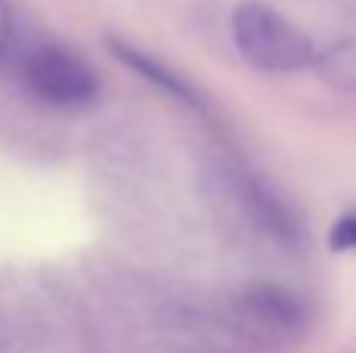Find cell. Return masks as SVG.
I'll list each match as a JSON object with an SVG mask.
<instances>
[{"label":"cell","instance_id":"7","mask_svg":"<svg viewBox=\"0 0 356 353\" xmlns=\"http://www.w3.org/2000/svg\"><path fill=\"white\" fill-rule=\"evenodd\" d=\"M10 35H13V16H10L6 0H0V54H3L6 44H10Z\"/></svg>","mask_w":356,"mask_h":353},{"label":"cell","instance_id":"4","mask_svg":"<svg viewBox=\"0 0 356 353\" xmlns=\"http://www.w3.org/2000/svg\"><path fill=\"white\" fill-rule=\"evenodd\" d=\"M247 313H250L257 322H266V325H275L278 331L284 329H294L297 322H300V306H297V300L291 297V294H284L282 288H253L250 294H247L244 300Z\"/></svg>","mask_w":356,"mask_h":353},{"label":"cell","instance_id":"3","mask_svg":"<svg viewBox=\"0 0 356 353\" xmlns=\"http://www.w3.org/2000/svg\"><path fill=\"white\" fill-rule=\"evenodd\" d=\"M106 44H110V50L125 63V66L131 69V72L144 75L147 81H154L156 88H163V91L172 94V97L184 100L188 106H197V110L203 106V100H200V94L194 91V85H191L188 79H181L178 72H172L166 63L154 60L150 54H144V50L131 47V44H125V41H119V38H106Z\"/></svg>","mask_w":356,"mask_h":353},{"label":"cell","instance_id":"6","mask_svg":"<svg viewBox=\"0 0 356 353\" xmlns=\"http://www.w3.org/2000/svg\"><path fill=\"white\" fill-rule=\"evenodd\" d=\"M328 247L338 250V254H350L356 250V213H347L328 231Z\"/></svg>","mask_w":356,"mask_h":353},{"label":"cell","instance_id":"5","mask_svg":"<svg viewBox=\"0 0 356 353\" xmlns=\"http://www.w3.org/2000/svg\"><path fill=\"white\" fill-rule=\"evenodd\" d=\"M313 69L328 88H338L344 94H356V38L319 50Z\"/></svg>","mask_w":356,"mask_h":353},{"label":"cell","instance_id":"2","mask_svg":"<svg viewBox=\"0 0 356 353\" xmlns=\"http://www.w3.org/2000/svg\"><path fill=\"white\" fill-rule=\"evenodd\" d=\"M22 81L41 104L56 110H85L100 94V81L91 63L60 44H44L31 50L22 63Z\"/></svg>","mask_w":356,"mask_h":353},{"label":"cell","instance_id":"1","mask_svg":"<svg viewBox=\"0 0 356 353\" xmlns=\"http://www.w3.org/2000/svg\"><path fill=\"white\" fill-rule=\"evenodd\" d=\"M232 35L241 56L259 72L288 75L313 69L319 47L313 38L303 35L291 19H284L278 10L257 0H247L232 16Z\"/></svg>","mask_w":356,"mask_h":353}]
</instances>
